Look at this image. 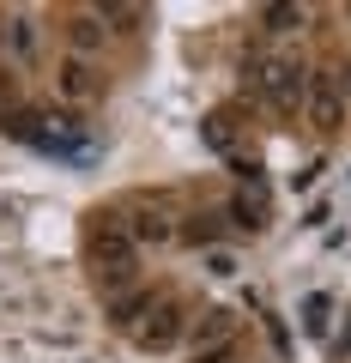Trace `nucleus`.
I'll list each match as a JSON object with an SVG mask.
<instances>
[{"label":"nucleus","instance_id":"2","mask_svg":"<svg viewBox=\"0 0 351 363\" xmlns=\"http://www.w3.org/2000/svg\"><path fill=\"white\" fill-rule=\"evenodd\" d=\"M121 230H128L133 242H169V236H176V206H169L164 194H133L128 206H121Z\"/></svg>","mask_w":351,"mask_h":363},{"label":"nucleus","instance_id":"6","mask_svg":"<svg viewBox=\"0 0 351 363\" xmlns=\"http://www.w3.org/2000/svg\"><path fill=\"white\" fill-rule=\"evenodd\" d=\"M61 91H67V97H79V104H97V91H104V85H97V73H85L79 61H67L61 67Z\"/></svg>","mask_w":351,"mask_h":363},{"label":"nucleus","instance_id":"3","mask_svg":"<svg viewBox=\"0 0 351 363\" xmlns=\"http://www.w3.org/2000/svg\"><path fill=\"white\" fill-rule=\"evenodd\" d=\"M182 339H188V309L182 303H157V309L133 327V345L140 351H169V345H182Z\"/></svg>","mask_w":351,"mask_h":363},{"label":"nucleus","instance_id":"12","mask_svg":"<svg viewBox=\"0 0 351 363\" xmlns=\"http://www.w3.org/2000/svg\"><path fill=\"white\" fill-rule=\"evenodd\" d=\"M297 25V13H291V6H279V13H267V30H291Z\"/></svg>","mask_w":351,"mask_h":363},{"label":"nucleus","instance_id":"10","mask_svg":"<svg viewBox=\"0 0 351 363\" xmlns=\"http://www.w3.org/2000/svg\"><path fill=\"white\" fill-rule=\"evenodd\" d=\"M303 321H309V333H327V321H333V303H327V297H309V303H303Z\"/></svg>","mask_w":351,"mask_h":363},{"label":"nucleus","instance_id":"9","mask_svg":"<svg viewBox=\"0 0 351 363\" xmlns=\"http://www.w3.org/2000/svg\"><path fill=\"white\" fill-rule=\"evenodd\" d=\"M13 55H18V61H37V25L13 18Z\"/></svg>","mask_w":351,"mask_h":363},{"label":"nucleus","instance_id":"13","mask_svg":"<svg viewBox=\"0 0 351 363\" xmlns=\"http://www.w3.org/2000/svg\"><path fill=\"white\" fill-rule=\"evenodd\" d=\"M236 218H243V224H260V200H236Z\"/></svg>","mask_w":351,"mask_h":363},{"label":"nucleus","instance_id":"7","mask_svg":"<svg viewBox=\"0 0 351 363\" xmlns=\"http://www.w3.org/2000/svg\"><path fill=\"white\" fill-rule=\"evenodd\" d=\"M194 339H200V345H212V351H230V315H224V309H206V315H200V321H194Z\"/></svg>","mask_w":351,"mask_h":363},{"label":"nucleus","instance_id":"5","mask_svg":"<svg viewBox=\"0 0 351 363\" xmlns=\"http://www.w3.org/2000/svg\"><path fill=\"white\" fill-rule=\"evenodd\" d=\"M303 97H309V121H315V128H339V116H345V104H339L333 79H315V85L303 91Z\"/></svg>","mask_w":351,"mask_h":363},{"label":"nucleus","instance_id":"8","mask_svg":"<svg viewBox=\"0 0 351 363\" xmlns=\"http://www.w3.org/2000/svg\"><path fill=\"white\" fill-rule=\"evenodd\" d=\"M67 37H73L79 55H97V49H104V25H97V18H67Z\"/></svg>","mask_w":351,"mask_h":363},{"label":"nucleus","instance_id":"1","mask_svg":"<svg viewBox=\"0 0 351 363\" xmlns=\"http://www.w3.org/2000/svg\"><path fill=\"white\" fill-rule=\"evenodd\" d=\"M248 85H255V97L267 109H297V97L309 91V67H303V55L291 49H260L255 61H248Z\"/></svg>","mask_w":351,"mask_h":363},{"label":"nucleus","instance_id":"11","mask_svg":"<svg viewBox=\"0 0 351 363\" xmlns=\"http://www.w3.org/2000/svg\"><path fill=\"white\" fill-rule=\"evenodd\" d=\"M104 18H109L116 30H133V25H145V13H121V6H104Z\"/></svg>","mask_w":351,"mask_h":363},{"label":"nucleus","instance_id":"4","mask_svg":"<svg viewBox=\"0 0 351 363\" xmlns=\"http://www.w3.org/2000/svg\"><path fill=\"white\" fill-rule=\"evenodd\" d=\"M133 236L121 230V224H97L91 230V260H97V272H104V279H128L133 272Z\"/></svg>","mask_w":351,"mask_h":363}]
</instances>
